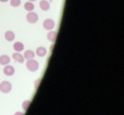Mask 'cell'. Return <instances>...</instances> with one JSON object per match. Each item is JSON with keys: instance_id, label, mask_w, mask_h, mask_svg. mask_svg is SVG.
<instances>
[{"instance_id": "obj_15", "label": "cell", "mask_w": 124, "mask_h": 115, "mask_svg": "<svg viewBox=\"0 0 124 115\" xmlns=\"http://www.w3.org/2000/svg\"><path fill=\"white\" fill-rule=\"evenodd\" d=\"M31 105V101L30 100H26L23 102V104H22V108H23L24 111H27V110L29 109V106Z\"/></svg>"}, {"instance_id": "obj_16", "label": "cell", "mask_w": 124, "mask_h": 115, "mask_svg": "<svg viewBox=\"0 0 124 115\" xmlns=\"http://www.w3.org/2000/svg\"><path fill=\"white\" fill-rule=\"evenodd\" d=\"M21 3H22L21 0H10V5L12 7H19Z\"/></svg>"}, {"instance_id": "obj_20", "label": "cell", "mask_w": 124, "mask_h": 115, "mask_svg": "<svg viewBox=\"0 0 124 115\" xmlns=\"http://www.w3.org/2000/svg\"><path fill=\"white\" fill-rule=\"evenodd\" d=\"M29 1H31V2H33V1H36V0H29Z\"/></svg>"}, {"instance_id": "obj_14", "label": "cell", "mask_w": 124, "mask_h": 115, "mask_svg": "<svg viewBox=\"0 0 124 115\" xmlns=\"http://www.w3.org/2000/svg\"><path fill=\"white\" fill-rule=\"evenodd\" d=\"M24 7H25V9L27 10V11H33L34 10V8H35V6H34V4H33V2H31V1H27L25 4H24Z\"/></svg>"}, {"instance_id": "obj_18", "label": "cell", "mask_w": 124, "mask_h": 115, "mask_svg": "<svg viewBox=\"0 0 124 115\" xmlns=\"http://www.w3.org/2000/svg\"><path fill=\"white\" fill-rule=\"evenodd\" d=\"M54 43H52L51 45H50V52H52V50H54Z\"/></svg>"}, {"instance_id": "obj_4", "label": "cell", "mask_w": 124, "mask_h": 115, "mask_svg": "<svg viewBox=\"0 0 124 115\" xmlns=\"http://www.w3.org/2000/svg\"><path fill=\"white\" fill-rule=\"evenodd\" d=\"M26 19H27V21L30 24H36L38 21V19H39V16H38V14L36 12L30 11L27 14V16H26Z\"/></svg>"}, {"instance_id": "obj_3", "label": "cell", "mask_w": 124, "mask_h": 115, "mask_svg": "<svg viewBox=\"0 0 124 115\" xmlns=\"http://www.w3.org/2000/svg\"><path fill=\"white\" fill-rule=\"evenodd\" d=\"M42 26H43V29L44 30H46V31H52V30H54V28L55 26V23H54V19H46L45 20L43 21Z\"/></svg>"}, {"instance_id": "obj_2", "label": "cell", "mask_w": 124, "mask_h": 115, "mask_svg": "<svg viewBox=\"0 0 124 115\" xmlns=\"http://www.w3.org/2000/svg\"><path fill=\"white\" fill-rule=\"evenodd\" d=\"M12 90V86L9 82L7 81H4L0 83V92L1 93H4V94H8V93H10Z\"/></svg>"}, {"instance_id": "obj_13", "label": "cell", "mask_w": 124, "mask_h": 115, "mask_svg": "<svg viewBox=\"0 0 124 115\" xmlns=\"http://www.w3.org/2000/svg\"><path fill=\"white\" fill-rule=\"evenodd\" d=\"M23 56H24V58L27 59V60H29V59H34V57H35V52L32 51V50H27V51H25V53H24Z\"/></svg>"}, {"instance_id": "obj_17", "label": "cell", "mask_w": 124, "mask_h": 115, "mask_svg": "<svg viewBox=\"0 0 124 115\" xmlns=\"http://www.w3.org/2000/svg\"><path fill=\"white\" fill-rule=\"evenodd\" d=\"M15 115H24V113H23V112H19V111H17V112L15 113Z\"/></svg>"}, {"instance_id": "obj_6", "label": "cell", "mask_w": 124, "mask_h": 115, "mask_svg": "<svg viewBox=\"0 0 124 115\" xmlns=\"http://www.w3.org/2000/svg\"><path fill=\"white\" fill-rule=\"evenodd\" d=\"M39 7H40L41 10L47 11V10H49V8H50V3L48 2L47 0H41L40 3H39Z\"/></svg>"}, {"instance_id": "obj_10", "label": "cell", "mask_w": 124, "mask_h": 115, "mask_svg": "<svg viewBox=\"0 0 124 115\" xmlns=\"http://www.w3.org/2000/svg\"><path fill=\"white\" fill-rule=\"evenodd\" d=\"M47 40L50 41L51 43H54L55 40H56V37H57V33L54 32V31H49V33H47Z\"/></svg>"}, {"instance_id": "obj_12", "label": "cell", "mask_w": 124, "mask_h": 115, "mask_svg": "<svg viewBox=\"0 0 124 115\" xmlns=\"http://www.w3.org/2000/svg\"><path fill=\"white\" fill-rule=\"evenodd\" d=\"M24 49H25V47H24V44L22 42H16L14 44V50L16 52H22Z\"/></svg>"}, {"instance_id": "obj_8", "label": "cell", "mask_w": 124, "mask_h": 115, "mask_svg": "<svg viewBox=\"0 0 124 115\" xmlns=\"http://www.w3.org/2000/svg\"><path fill=\"white\" fill-rule=\"evenodd\" d=\"M46 53H47L46 48L43 47V46L38 47L37 49H36V51H35V54H36L37 56H39V57H44V56L46 55Z\"/></svg>"}, {"instance_id": "obj_5", "label": "cell", "mask_w": 124, "mask_h": 115, "mask_svg": "<svg viewBox=\"0 0 124 115\" xmlns=\"http://www.w3.org/2000/svg\"><path fill=\"white\" fill-rule=\"evenodd\" d=\"M15 72H16V70H15L14 66L8 65V64H6L5 66H4V68H3V73L5 74V76L11 77V76H14V74H15Z\"/></svg>"}, {"instance_id": "obj_11", "label": "cell", "mask_w": 124, "mask_h": 115, "mask_svg": "<svg viewBox=\"0 0 124 115\" xmlns=\"http://www.w3.org/2000/svg\"><path fill=\"white\" fill-rule=\"evenodd\" d=\"M10 62V57L8 55H1L0 56V64L1 65H6Z\"/></svg>"}, {"instance_id": "obj_19", "label": "cell", "mask_w": 124, "mask_h": 115, "mask_svg": "<svg viewBox=\"0 0 124 115\" xmlns=\"http://www.w3.org/2000/svg\"><path fill=\"white\" fill-rule=\"evenodd\" d=\"M8 0H0V2H7Z\"/></svg>"}, {"instance_id": "obj_7", "label": "cell", "mask_w": 124, "mask_h": 115, "mask_svg": "<svg viewBox=\"0 0 124 115\" xmlns=\"http://www.w3.org/2000/svg\"><path fill=\"white\" fill-rule=\"evenodd\" d=\"M12 58H14V60L16 62H19V63H23L25 61L24 56L22 55L20 52H15L14 54H12Z\"/></svg>"}, {"instance_id": "obj_9", "label": "cell", "mask_w": 124, "mask_h": 115, "mask_svg": "<svg viewBox=\"0 0 124 115\" xmlns=\"http://www.w3.org/2000/svg\"><path fill=\"white\" fill-rule=\"evenodd\" d=\"M4 38H5L7 42H12L16 38V35L12 31H6L5 34H4Z\"/></svg>"}, {"instance_id": "obj_1", "label": "cell", "mask_w": 124, "mask_h": 115, "mask_svg": "<svg viewBox=\"0 0 124 115\" xmlns=\"http://www.w3.org/2000/svg\"><path fill=\"white\" fill-rule=\"evenodd\" d=\"M26 67H27L29 71L35 72V71H37L39 68V63H38V61H36L35 59H29V60H27V63H26Z\"/></svg>"}]
</instances>
